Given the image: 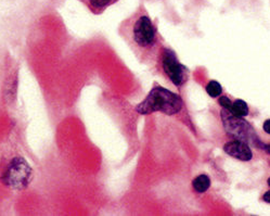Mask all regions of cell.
Instances as JSON below:
<instances>
[{
    "mask_svg": "<svg viewBox=\"0 0 270 216\" xmlns=\"http://www.w3.org/2000/svg\"><path fill=\"white\" fill-rule=\"evenodd\" d=\"M119 34L141 62H151L159 47L158 31L144 8H139L119 25Z\"/></svg>",
    "mask_w": 270,
    "mask_h": 216,
    "instance_id": "cell-1",
    "label": "cell"
},
{
    "mask_svg": "<svg viewBox=\"0 0 270 216\" xmlns=\"http://www.w3.org/2000/svg\"><path fill=\"white\" fill-rule=\"evenodd\" d=\"M182 108L183 102L178 95L164 87L155 85L146 98L137 104L134 111L141 115L161 112L172 116L181 112Z\"/></svg>",
    "mask_w": 270,
    "mask_h": 216,
    "instance_id": "cell-2",
    "label": "cell"
},
{
    "mask_svg": "<svg viewBox=\"0 0 270 216\" xmlns=\"http://www.w3.org/2000/svg\"><path fill=\"white\" fill-rule=\"evenodd\" d=\"M33 170L22 157H14L2 173L0 182L13 190H23L31 184Z\"/></svg>",
    "mask_w": 270,
    "mask_h": 216,
    "instance_id": "cell-3",
    "label": "cell"
},
{
    "mask_svg": "<svg viewBox=\"0 0 270 216\" xmlns=\"http://www.w3.org/2000/svg\"><path fill=\"white\" fill-rule=\"evenodd\" d=\"M222 118L226 133L229 136L246 143L250 141L257 142L258 139L254 133V129L250 124L243 120V117L234 116L229 110L224 109L222 111Z\"/></svg>",
    "mask_w": 270,
    "mask_h": 216,
    "instance_id": "cell-4",
    "label": "cell"
},
{
    "mask_svg": "<svg viewBox=\"0 0 270 216\" xmlns=\"http://www.w3.org/2000/svg\"><path fill=\"white\" fill-rule=\"evenodd\" d=\"M160 64L162 71L175 86H181L187 81V71L177 59L174 51L163 49L160 53Z\"/></svg>",
    "mask_w": 270,
    "mask_h": 216,
    "instance_id": "cell-5",
    "label": "cell"
},
{
    "mask_svg": "<svg viewBox=\"0 0 270 216\" xmlns=\"http://www.w3.org/2000/svg\"><path fill=\"white\" fill-rule=\"evenodd\" d=\"M224 150L227 155L241 160V161H250L253 158L252 150L248 147V145L242 140H238V139L227 142L224 146Z\"/></svg>",
    "mask_w": 270,
    "mask_h": 216,
    "instance_id": "cell-6",
    "label": "cell"
},
{
    "mask_svg": "<svg viewBox=\"0 0 270 216\" xmlns=\"http://www.w3.org/2000/svg\"><path fill=\"white\" fill-rule=\"evenodd\" d=\"M82 4L87 7L94 15H101L112 5L116 4L118 0H80Z\"/></svg>",
    "mask_w": 270,
    "mask_h": 216,
    "instance_id": "cell-7",
    "label": "cell"
},
{
    "mask_svg": "<svg viewBox=\"0 0 270 216\" xmlns=\"http://www.w3.org/2000/svg\"><path fill=\"white\" fill-rule=\"evenodd\" d=\"M192 186H193V189L196 192L203 193L210 188L211 179H210V177L208 175H204V174H202V175H198L197 177H195L193 179Z\"/></svg>",
    "mask_w": 270,
    "mask_h": 216,
    "instance_id": "cell-8",
    "label": "cell"
},
{
    "mask_svg": "<svg viewBox=\"0 0 270 216\" xmlns=\"http://www.w3.org/2000/svg\"><path fill=\"white\" fill-rule=\"evenodd\" d=\"M229 111L234 116L244 117L248 114V107H247L246 102H244L243 100L238 99L232 103V107Z\"/></svg>",
    "mask_w": 270,
    "mask_h": 216,
    "instance_id": "cell-9",
    "label": "cell"
},
{
    "mask_svg": "<svg viewBox=\"0 0 270 216\" xmlns=\"http://www.w3.org/2000/svg\"><path fill=\"white\" fill-rule=\"evenodd\" d=\"M206 92L212 97V98H217L218 96L222 95L223 88L222 85L216 81H212L208 84V86H206Z\"/></svg>",
    "mask_w": 270,
    "mask_h": 216,
    "instance_id": "cell-10",
    "label": "cell"
},
{
    "mask_svg": "<svg viewBox=\"0 0 270 216\" xmlns=\"http://www.w3.org/2000/svg\"><path fill=\"white\" fill-rule=\"evenodd\" d=\"M219 103H220V106H222L224 109L230 110L233 102H231V100L227 96H223V97H220V98H219Z\"/></svg>",
    "mask_w": 270,
    "mask_h": 216,
    "instance_id": "cell-11",
    "label": "cell"
},
{
    "mask_svg": "<svg viewBox=\"0 0 270 216\" xmlns=\"http://www.w3.org/2000/svg\"><path fill=\"white\" fill-rule=\"evenodd\" d=\"M262 128H264V130L266 131L267 134H269V135H270V120L265 121L264 125H262Z\"/></svg>",
    "mask_w": 270,
    "mask_h": 216,
    "instance_id": "cell-12",
    "label": "cell"
},
{
    "mask_svg": "<svg viewBox=\"0 0 270 216\" xmlns=\"http://www.w3.org/2000/svg\"><path fill=\"white\" fill-rule=\"evenodd\" d=\"M262 200H264L265 202H267V203H270V190L267 191V192L264 194V197H262Z\"/></svg>",
    "mask_w": 270,
    "mask_h": 216,
    "instance_id": "cell-13",
    "label": "cell"
},
{
    "mask_svg": "<svg viewBox=\"0 0 270 216\" xmlns=\"http://www.w3.org/2000/svg\"><path fill=\"white\" fill-rule=\"evenodd\" d=\"M264 150H266V151L269 153V155H270V145L265 146V147H264Z\"/></svg>",
    "mask_w": 270,
    "mask_h": 216,
    "instance_id": "cell-14",
    "label": "cell"
},
{
    "mask_svg": "<svg viewBox=\"0 0 270 216\" xmlns=\"http://www.w3.org/2000/svg\"><path fill=\"white\" fill-rule=\"evenodd\" d=\"M268 185H269V186H270V178H269V179H268Z\"/></svg>",
    "mask_w": 270,
    "mask_h": 216,
    "instance_id": "cell-15",
    "label": "cell"
}]
</instances>
